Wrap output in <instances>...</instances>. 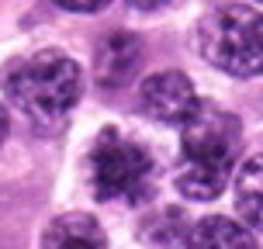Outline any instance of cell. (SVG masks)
I'll return each instance as SVG.
<instances>
[{"label": "cell", "mask_w": 263, "mask_h": 249, "mask_svg": "<svg viewBox=\"0 0 263 249\" xmlns=\"http://www.w3.org/2000/svg\"><path fill=\"white\" fill-rule=\"evenodd\" d=\"M45 249H104V232L90 215H59L45 228Z\"/></svg>", "instance_id": "7"}, {"label": "cell", "mask_w": 263, "mask_h": 249, "mask_svg": "<svg viewBox=\"0 0 263 249\" xmlns=\"http://www.w3.org/2000/svg\"><path fill=\"white\" fill-rule=\"evenodd\" d=\"M236 204L242 218L263 232V156H253L242 163L236 177Z\"/></svg>", "instance_id": "9"}, {"label": "cell", "mask_w": 263, "mask_h": 249, "mask_svg": "<svg viewBox=\"0 0 263 249\" xmlns=\"http://www.w3.org/2000/svg\"><path fill=\"white\" fill-rule=\"evenodd\" d=\"M201 104L194 93V83L177 73V69H166V73H156L142 83V111L153 121H166V125H184L194 107Z\"/></svg>", "instance_id": "5"}, {"label": "cell", "mask_w": 263, "mask_h": 249, "mask_svg": "<svg viewBox=\"0 0 263 249\" xmlns=\"http://www.w3.org/2000/svg\"><path fill=\"white\" fill-rule=\"evenodd\" d=\"M132 7H139V11H156V7H163L166 0H128Z\"/></svg>", "instance_id": "11"}, {"label": "cell", "mask_w": 263, "mask_h": 249, "mask_svg": "<svg viewBox=\"0 0 263 249\" xmlns=\"http://www.w3.org/2000/svg\"><path fill=\"white\" fill-rule=\"evenodd\" d=\"M187 249H256V242H253V236L242 225H236L232 218L211 215V218L194 225V232L187 239Z\"/></svg>", "instance_id": "8"}, {"label": "cell", "mask_w": 263, "mask_h": 249, "mask_svg": "<svg viewBox=\"0 0 263 249\" xmlns=\"http://www.w3.org/2000/svg\"><path fill=\"white\" fill-rule=\"evenodd\" d=\"M87 170L101 201H142L153 180V156L118 131H104L90 149Z\"/></svg>", "instance_id": "4"}, {"label": "cell", "mask_w": 263, "mask_h": 249, "mask_svg": "<svg viewBox=\"0 0 263 249\" xmlns=\"http://www.w3.org/2000/svg\"><path fill=\"white\" fill-rule=\"evenodd\" d=\"M59 7H66V11H80V14H93L101 11V7H107L111 0H55Z\"/></svg>", "instance_id": "10"}, {"label": "cell", "mask_w": 263, "mask_h": 249, "mask_svg": "<svg viewBox=\"0 0 263 249\" xmlns=\"http://www.w3.org/2000/svg\"><path fill=\"white\" fill-rule=\"evenodd\" d=\"M7 139V114H4V104H0V142Z\"/></svg>", "instance_id": "12"}, {"label": "cell", "mask_w": 263, "mask_h": 249, "mask_svg": "<svg viewBox=\"0 0 263 249\" xmlns=\"http://www.w3.org/2000/svg\"><path fill=\"white\" fill-rule=\"evenodd\" d=\"M4 93L14 101V107H21L28 118L39 121H59L77 104L80 97V66L69 55L45 49L17 63L0 76Z\"/></svg>", "instance_id": "2"}, {"label": "cell", "mask_w": 263, "mask_h": 249, "mask_svg": "<svg viewBox=\"0 0 263 249\" xmlns=\"http://www.w3.org/2000/svg\"><path fill=\"white\" fill-rule=\"evenodd\" d=\"M256 4H263V0H256Z\"/></svg>", "instance_id": "13"}, {"label": "cell", "mask_w": 263, "mask_h": 249, "mask_svg": "<svg viewBox=\"0 0 263 249\" xmlns=\"http://www.w3.org/2000/svg\"><path fill=\"white\" fill-rule=\"evenodd\" d=\"M184 166L177 173L180 194L194 201H211L225 190V180L232 173L239 156V118L215 104H197L194 114L184 121Z\"/></svg>", "instance_id": "1"}, {"label": "cell", "mask_w": 263, "mask_h": 249, "mask_svg": "<svg viewBox=\"0 0 263 249\" xmlns=\"http://www.w3.org/2000/svg\"><path fill=\"white\" fill-rule=\"evenodd\" d=\"M201 52L211 66L232 76L263 73V14L242 4L215 11L201 28Z\"/></svg>", "instance_id": "3"}, {"label": "cell", "mask_w": 263, "mask_h": 249, "mask_svg": "<svg viewBox=\"0 0 263 249\" xmlns=\"http://www.w3.org/2000/svg\"><path fill=\"white\" fill-rule=\"evenodd\" d=\"M139 66H142V42L135 39L132 31H115L97 49L93 76H97L101 87L115 90V87H125V83L135 80Z\"/></svg>", "instance_id": "6"}]
</instances>
